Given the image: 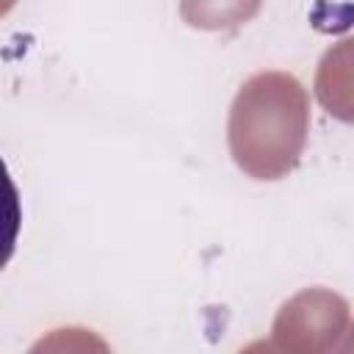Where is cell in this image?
Returning <instances> with one entry per match:
<instances>
[{
  "label": "cell",
  "instance_id": "cell-2",
  "mask_svg": "<svg viewBox=\"0 0 354 354\" xmlns=\"http://www.w3.org/2000/svg\"><path fill=\"white\" fill-rule=\"evenodd\" d=\"M315 97L329 116L354 124V36L324 53L315 72Z\"/></svg>",
  "mask_w": 354,
  "mask_h": 354
},
{
  "label": "cell",
  "instance_id": "cell-3",
  "mask_svg": "<svg viewBox=\"0 0 354 354\" xmlns=\"http://www.w3.org/2000/svg\"><path fill=\"white\" fill-rule=\"evenodd\" d=\"M263 0H180V17L199 30H235L246 25Z\"/></svg>",
  "mask_w": 354,
  "mask_h": 354
},
{
  "label": "cell",
  "instance_id": "cell-1",
  "mask_svg": "<svg viewBox=\"0 0 354 354\" xmlns=\"http://www.w3.org/2000/svg\"><path fill=\"white\" fill-rule=\"evenodd\" d=\"M310 133V102L288 72H257L235 94L227 144L235 166L254 180H279L301 158Z\"/></svg>",
  "mask_w": 354,
  "mask_h": 354
}]
</instances>
